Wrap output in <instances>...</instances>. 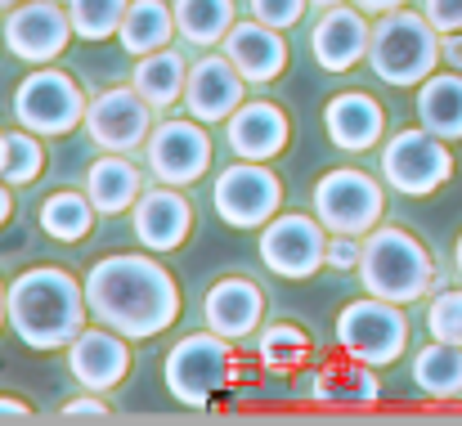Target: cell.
Instances as JSON below:
<instances>
[{"label":"cell","mask_w":462,"mask_h":426,"mask_svg":"<svg viewBox=\"0 0 462 426\" xmlns=\"http://www.w3.org/2000/svg\"><path fill=\"white\" fill-rule=\"evenodd\" d=\"M382 175L395 193L404 198H427L436 189L449 184L454 175V153L449 140L431 135L427 126L422 131H400L391 135V144L382 148Z\"/></svg>","instance_id":"cell-7"},{"label":"cell","mask_w":462,"mask_h":426,"mask_svg":"<svg viewBox=\"0 0 462 426\" xmlns=\"http://www.w3.org/2000/svg\"><path fill=\"white\" fill-rule=\"evenodd\" d=\"M310 5H323V9H332V5H346V0H310Z\"/></svg>","instance_id":"cell-45"},{"label":"cell","mask_w":462,"mask_h":426,"mask_svg":"<svg viewBox=\"0 0 462 426\" xmlns=\"http://www.w3.org/2000/svg\"><path fill=\"white\" fill-rule=\"evenodd\" d=\"M68 36H72V14L59 9L54 0H27V5L9 9V18H5V41L27 63L59 59L68 50Z\"/></svg>","instance_id":"cell-13"},{"label":"cell","mask_w":462,"mask_h":426,"mask_svg":"<svg viewBox=\"0 0 462 426\" xmlns=\"http://www.w3.org/2000/svg\"><path fill=\"white\" fill-rule=\"evenodd\" d=\"M45 166V148H41V135H32L27 126L23 131H9L0 140V180L5 184H32Z\"/></svg>","instance_id":"cell-31"},{"label":"cell","mask_w":462,"mask_h":426,"mask_svg":"<svg viewBox=\"0 0 462 426\" xmlns=\"http://www.w3.org/2000/svg\"><path fill=\"white\" fill-rule=\"evenodd\" d=\"M323 126H328V135H332L337 148H346V153H364V148H373V144L382 140L386 113H382V104H377L373 95L346 90V95H337V99L328 104Z\"/></svg>","instance_id":"cell-22"},{"label":"cell","mask_w":462,"mask_h":426,"mask_svg":"<svg viewBox=\"0 0 462 426\" xmlns=\"http://www.w3.org/2000/svg\"><path fill=\"white\" fill-rule=\"evenodd\" d=\"M86 292L68 270L36 265L9 283V328L32 350L72 346V337L86 328Z\"/></svg>","instance_id":"cell-2"},{"label":"cell","mask_w":462,"mask_h":426,"mask_svg":"<svg viewBox=\"0 0 462 426\" xmlns=\"http://www.w3.org/2000/svg\"><path fill=\"white\" fill-rule=\"evenodd\" d=\"M5 319H9V292L0 287V328H5Z\"/></svg>","instance_id":"cell-43"},{"label":"cell","mask_w":462,"mask_h":426,"mask_svg":"<svg viewBox=\"0 0 462 426\" xmlns=\"http://www.w3.org/2000/svg\"><path fill=\"white\" fill-rule=\"evenodd\" d=\"M440 54V32L427 14L413 9H391L368 41V63L386 86H422L436 72Z\"/></svg>","instance_id":"cell-4"},{"label":"cell","mask_w":462,"mask_h":426,"mask_svg":"<svg viewBox=\"0 0 462 426\" xmlns=\"http://www.w3.org/2000/svg\"><path fill=\"white\" fill-rule=\"evenodd\" d=\"M184 59L175 50H153V54H140V68L131 77V86L153 104V108H171L175 99H184Z\"/></svg>","instance_id":"cell-27"},{"label":"cell","mask_w":462,"mask_h":426,"mask_svg":"<svg viewBox=\"0 0 462 426\" xmlns=\"http://www.w3.org/2000/svg\"><path fill=\"white\" fill-rule=\"evenodd\" d=\"M413 382L431 400H454V395H462V346L431 337V346L418 350V359H413Z\"/></svg>","instance_id":"cell-26"},{"label":"cell","mask_w":462,"mask_h":426,"mask_svg":"<svg viewBox=\"0 0 462 426\" xmlns=\"http://www.w3.org/2000/svg\"><path fill=\"white\" fill-rule=\"evenodd\" d=\"M368 23H364V14L359 9H350V5H332V9H323V18L314 23V36H310V45H314V59H319V68H328V72H350L364 54H368Z\"/></svg>","instance_id":"cell-17"},{"label":"cell","mask_w":462,"mask_h":426,"mask_svg":"<svg viewBox=\"0 0 462 426\" xmlns=\"http://www.w3.org/2000/svg\"><path fill=\"white\" fill-rule=\"evenodd\" d=\"M175 27L193 45H216L234 27V0H175Z\"/></svg>","instance_id":"cell-29"},{"label":"cell","mask_w":462,"mask_h":426,"mask_svg":"<svg viewBox=\"0 0 462 426\" xmlns=\"http://www.w3.org/2000/svg\"><path fill=\"white\" fill-rule=\"evenodd\" d=\"M225 54L234 59V68H238L252 86L274 81V77L283 72V63H288V45H283L279 27H270V23H261V18L234 23V27L225 32Z\"/></svg>","instance_id":"cell-18"},{"label":"cell","mask_w":462,"mask_h":426,"mask_svg":"<svg viewBox=\"0 0 462 426\" xmlns=\"http://www.w3.org/2000/svg\"><path fill=\"white\" fill-rule=\"evenodd\" d=\"M144 153L162 184H193L211 166V140L193 122H162L149 135Z\"/></svg>","instance_id":"cell-14"},{"label":"cell","mask_w":462,"mask_h":426,"mask_svg":"<svg viewBox=\"0 0 462 426\" xmlns=\"http://www.w3.org/2000/svg\"><path fill=\"white\" fill-rule=\"evenodd\" d=\"M63 418H68V422H108V409L95 404V400H72V404L63 409Z\"/></svg>","instance_id":"cell-38"},{"label":"cell","mask_w":462,"mask_h":426,"mask_svg":"<svg viewBox=\"0 0 462 426\" xmlns=\"http://www.w3.org/2000/svg\"><path fill=\"white\" fill-rule=\"evenodd\" d=\"M382 184L364 171H328L314 184V216L323 220L328 234H373L382 220Z\"/></svg>","instance_id":"cell-8"},{"label":"cell","mask_w":462,"mask_h":426,"mask_svg":"<svg viewBox=\"0 0 462 426\" xmlns=\"http://www.w3.org/2000/svg\"><path fill=\"white\" fill-rule=\"evenodd\" d=\"M202 314H207V328L211 332L238 341V337L256 332V323L265 314V296H261V287L247 283V279H220V283L207 292Z\"/></svg>","instance_id":"cell-21"},{"label":"cell","mask_w":462,"mask_h":426,"mask_svg":"<svg viewBox=\"0 0 462 426\" xmlns=\"http://www.w3.org/2000/svg\"><path fill=\"white\" fill-rule=\"evenodd\" d=\"M337 341L346 355H355L364 364H395L409 346V319L395 301L364 296V301H350L341 310Z\"/></svg>","instance_id":"cell-6"},{"label":"cell","mask_w":462,"mask_h":426,"mask_svg":"<svg viewBox=\"0 0 462 426\" xmlns=\"http://www.w3.org/2000/svg\"><path fill=\"white\" fill-rule=\"evenodd\" d=\"M9 211H14V198H9V184L0 180V225L9 220Z\"/></svg>","instance_id":"cell-42"},{"label":"cell","mask_w":462,"mask_h":426,"mask_svg":"<svg viewBox=\"0 0 462 426\" xmlns=\"http://www.w3.org/2000/svg\"><path fill=\"white\" fill-rule=\"evenodd\" d=\"M418 117L431 135L462 140V72H431L418 86Z\"/></svg>","instance_id":"cell-25"},{"label":"cell","mask_w":462,"mask_h":426,"mask_svg":"<svg viewBox=\"0 0 462 426\" xmlns=\"http://www.w3.org/2000/svg\"><path fill=\"white\" fill-rule=\"evenodd\" d=\"M0 422H32V409L14 395H0Z\"/></svg>","instance_id":"cell-39"},{"label":"cell","mask_w":462,"mask_h":426,"mask_svg":"<svg viewBox=\"0 0 462 426\" xmlns=\"http://www.w3.org/2000/svg\"><path fill=\"white\" fill-rule=\"evenodd\" d=\"M310 395L323 404V409H373L377 404V377H373V364L364 359H332L314 373V386Z\"/></svg>","instance_id":"cell-23"},{"label":"cell","mask_w":462,"mask_h":426,"mask_svg":"<svg viewBox=\"0 0 462 426\" xmlns=\"http://www.w3.org/2000/svg\"><path fill=\"white\" fill-rule=\"evenodd\" d=\"M90 314L122 337H157L180 314V292L153 256H108L86 274Z\"/></svg>","instance_id":"cell-1"},{"label":"cell","mask_w":462,"mask_h":426,"mask_svg":"<svg viewBox=\"0 0 462 426\" xmlns=\"http://www.w3.org/2000/svg\"><path fill=\"white\" fill-rule=\"evenodd\" d=\"M243 86H247V77L234 68L229 54H207V59H198L189 68L184 104L198 122H225L243 104Z\"/></svg>","instance_id":"cell-15"},{"label":"cell","mask_w":462,"mask_h":426,"mask_svg":"<svg viewBox=\"0 0 462 426\" xmlns=\"http://www.w3.org/2000/svg\"><path fill=\"white\" fill-rule=\"evenodd\" d=\"M126 9H131V0H68L72 32L81 41H108L113 32H122Z\"/></svg>","instance_id":"cell-32"},{"label":"cell","mask_w":462,"mask_h":426,"mask_svg":"<svg viewBox=\"0 0 462 426\" xmlns=\"http://www.w3.org/2000/svg\"><path fill=\"white\" fill-rule=\"evenodd\" d=\"M359 279L373 296L409 305V301H418L436 287V265H431V252L409 229L386 225V229L368 234L364 256H359Z\"/></svg>","instance_id":"cell-3"},{"label":"cell","mask_w":462,"mask_h":426,"mask_svg":"<svg viewBox=\"0 0 462 426\" xmlns=\"http://www.w3.org/2000/svg\"><path fill=\"white\" fill-rule=\"evenodd\" d=\"M306 14V0H252V18L270 23V27H292L297 18Z\"/></svg>","instance_id":"cell-35"},{"label":"cell","mask_w":462,"mask_h":426,"mask_svg":"<svg viewBox=\"0 0 462 426\" xmlns=\"http://www.w3.org/2000/svg\"><path fill=\"white\" fill-rule=\"evenodd\" d=\"M149 126H153V104L131 86H113L104 90L90 108H86V131L90 140L108 153H131L140 144H149Z\"/></svg>","instance_id":"cell-12"},{"label":"cell","mask_w":462,"mask_h":426,"mask_svg":"<svg viewBox=\"0 0 462 426\" xmlns=\"http://www.w3.org/2000/svg\"><path fill=\"white\" fill-rule=\"evenodd\" d=\"M427 328L436 341H454L462 346V292H440L427 305Z\"/></svg>","instance_id":"cell-34"},{"label":"cell","mask_w":462,"mask_h":426,"mask_svg":"<svg viewBox=\"0 0 462 426\" xmlns=\"http://www.w3.org/2000/svg\"><path fill=\"white\" fill-rule=\"evenodd\" d=\"M288 144V117L279 104H238L229 117V148L247 162H270L274 153H283Z\"/></svg>","instance_id":"cell-20"},{"label":"cell","mask_w":462,"mask_h":426,"mask_svg":"<svg viewBox=\"0 0 462 426\" xmlns=\"http://www.w3.org/2000/svg\"><path fill=\"white\" fill-rule=\"evenodd\" d=\"M175 27V9L162 5V0H131L126 18H122V45L131 54H153V50H166Z\"/></svg>","instance_id":"cell-28"},{"label":"cell","mask_w":462,"mask_h":426,"mask_svg":"<svg viewBox=\"0 0 462 426\" xmlns=\"http://www.w3.org/2000/svg\"><path fill=\"white\" fill-rule=\"evenodd\" d=\"M440 50H445V63L462 72V32H449V36H440Z\"/></svg>","instance_id":"cell-40"},{"label":"cell","mask_w":462,"mask_h":426,"mask_svg":"<svg viewBox=\"0 0 462 426\" xmlns=\"http://www.w3.org/2000/svg\"><path fill=\"white\" fill-rule=\"evenodd\" d=\"M0 140H5V135H0Z\"/></svg>","instance_id":"cell-47"},{"label":"cell","mask_w":462,"mask_h":426,"mask_svg":"<svg viewBox=\"0 0 462 426\" xmlns=\"http://www.w3.org/2000/svg\"><path fill=\"white\" fill-rule=\"evenodd\" d=\"M68 368L81 386L90 391H113L126 368H131V350L122 341V332H108V328H86L72 337L68 346Z\"/></svg>","instance_id":"cell-16"},{"label":"cell","mask_w":462,"mask_h":426,"mask_svg":"<svg viewBox=\"0 0 462 426\" xmlns=\"http://www.w3.org/2000/svg\"><path fill=\"white\" fill-rule=\"evenodd\" d=\"M86 99H81V90H77V81L68 77V72H50V68H41V72H32V77H23V86L14 90V117L32 131V135H68V131H77L81 126V117H86Z\"/></svg>","instance_id":"cell-9"},{"label":"cell","mask_w":462,"mask_h":426,"mask_svg":"<svg viewBox=\"0 0 462 426\" xmlns=\"http://www.w3.org/2000/svg\"><path fill=\"white\" fill-rule=\"evenodd\" d=\"M359 256H364V243L355 234H332V243H328V265L332 270H359Z\"/></svg>","instance_id":"cell-37"},{"label":"cell","mask_w":462,"mask_h":426,"mask_svg":"<svg viewBox=\"0 0 462 426\" xmlns=\"http://www.w3.org/2000/svg\"><path fill=\"white\" fill-rule=\"evenodd\" d=\"M95 225V202L81 193H50L41 202V229L59 243H81Z\"/></svg>","instance_id":"cell-30"},{"label":"cell","mask_w":462,"mask_h":426,"mask_svg":"<svg viewBox=\"0 0 462 426\" xmlns=\"http://www.w3.org/2000/svg\"><path fill=\"white\" fill-rule=\"evenodd\" d=\"M193 229V207L175 189H149L135 202V234L153 252H175Z\"/></svg>","instance_id":"cell-19"},{"label":"cell","mask_w":462,"mask_h":426,"mask_svg":"<svg viewBox=\"0 0 462 426\" xmlns=\"http://www.w3.org/2000/svg\"><path fill=\"white\" fill-rule=\"evenodd\" d=\"M0 5H14V0H0Z\"/></svg>","instance_id":"cell-46"},{"label":"cell","mask_w":462,"mask_h":426,"mask_svg":"<svg viewBox=\"0 0 462 426\" xmlns=\"http://www.w3.org/2000/svg\"><path fill=\"white\" fill-rule=\"evenodd\" d=\"M234 373H238V359L229 350V337L220 332H193L175 341V350L166 355V391L184 409H202Z\"/></svg>","instance_id":"cell-5"},{"label":"cell","mask_w":462,"mask_h":426,"mask_svg":"<svg viewBox=\"0 0 462 426\" xmlns=\"http://www.w3.org/2000/svg\"><path fill=\"white\" fill-rule=\"evenodd\" d=\"M283 202V184L274 171H265V162H238L225 166L216 180V211L234 225V229H256L270 225L274 211Z\"/></svg>","instance_id":"cell-10"},{"label":"cell","mask_w":462,"mask_h":426,"mask_svg":"<svg viewBox=\"0 0 462 426\" xmlns=\"http://www.w3.org/2000/svg\"><path fill=\"white\" fill-rule=\"evenodd\" d=\"M359 9H368V14H391V9H400L404 0H355Z\"/></svg>","instance_id":"cell-41"},{"label":"cell","mask_w":462,"mask_h":426,"mask_svg":"<svg viewBox=\"0 0 462 426\" xmlns=\"http://www.w3.org/2000/svg\"><path fill=\"white\" fill-rule=\"evenodd\" d=\"M261 261L279 279H310L319 265H328V234L323 220L314 216H279L261 234Z\"/></svg>","instance_id":"cell-11"},{"label":"cell","mask_w":462,"mask_h":426,"mask_svg":"<svg viewBox=\"0 0 462 426\" xmlns=\"http://www.w3.org/2000/svg\"><path fill=\"white\" fill-rule=\"evenodd\" d=\"M310 359V337L297 323H274L261 332V364H270L274 373H292Z\"/></svg>","instance_id":"cell-33"},{"label":"cell","mask_w":462,"mask_h":426,"mask_svg":"<svg viewBox=\"0 0 462 426\" xmlns=\"http://www.w3.org/2000/svg\"><path fill=\"white\" fill-rule=\"evenodd\" d=\"M140 193H144V189H140V171L126 162V153L99 157V162L90 166V175H86V198H90L95 211H104V216H117V211L135 207Z\"/></svg>","instance_id":"cell-24"},{"label":"cell","mask_w":462,"mask_h":426,"mask_svg":"<svg viewBox=\"0 0 462 426\" xmlns=\"http://www.w3.org/2000/svg\"><path fill=\"white\" fill-rule=\"evenodd\" d=\"M422 14L431 18V27H436L440 36L462 32V0H422Z\"/></svg>","instance_id":"cell-36"},{"label":"cell","mask_w":462,"mask_h":426,"mask_svg":"<svg viewBox=\"0 0 462 426\" xmlns=\"http://www.w3.org/2000/svg\"><path fill=\"white\" fill-rule=\"evenodd\" d=\"M454 261H458V274H462V234H458V247H454Z\"/></svg>","instance_id":"cell-44"}]
</instances>
